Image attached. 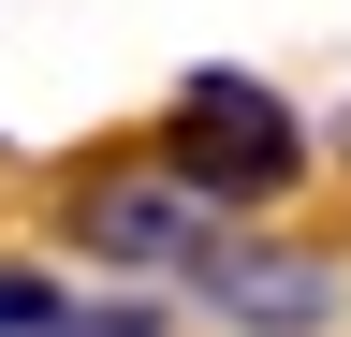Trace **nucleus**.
<instances>
[{
    "mask_svg": "<svg viewBox=\"0 0 351 337\" xmlns=\"http://www.w3.org/2000/svg\"><path fill=\"white\" fill-rule=\"evenodd\" d=\"M337 161H351V117H337Z\"/></svg>",
    "mask_w": 351,
    "mask_h": 337,
    "instance_id": "nucleus-6",
    "label": "nucleus"
},
{
    "mask_svg": "<svg viewBox=\"0 0 351 337\" xmlns=\"http://www.w3.org/2000/svg\"><path fill=\"white\" fill-rule=\"evenodd\" d=\"M59 264H29V249H0V337H59Z\"/></svg>",
    "mask_w": 351,
    "mask_h": 337,
    "instance_id": "nucleus-4",
    "label": "nucleus"
},
{
    "mask_svg": "<svg viewBox=\"0 0 351 337\" xmlns=\"http://www.w3.org/2000/svg\"><path fill=\"white\" fill-rule=\"evenodd\" d=\"M59 337H176V308H147V293H117V308H88V293H73V308H59Z\"/></svg>",
    "mask_w": 351,
    "mask_h": 337,
    "instance_id": "nucleus-5",
    "label": "nucleus"
},
{
    "mask_svg": "<svg viewBox=\"0 0 351 337\" xmlns=\"http://www.w3.org/2000/svg\"><path fill=\"white\" fill-rule=\"evenodd\" d=\"M234 220L205 176H176V161L147 147V161H103V176H73L59 191V235L88 249V264H191V249Z\"/></svg>",
    "mask_w": 351,
    "mask_h": 337,
    "instance_id": "nucleus-2",
    "label": "nucleus"
},
{
    "mask_svg": "<svg viewBox=\"0 0 351 337\" xmlns=\"http://www.w3.org/2000/svg\"><path fill=\"white\" fill-rule=\"evenodd\" d=\"M161 161L176 176H205L219 205H278V191H307V117L263 89V73H176V103H161Z\"/></svg>",
    "mask_w": 351,
    "mask_h": 337,
    "instance_id": "nucleus-1",
    "label": "nucleus"
},
{
    "mask_svg": "<svg viewBox=\"0 0 351 337\" xmlns=\"http://www.w3.org/2000/svg\"><path fill=\"white\" fill-rule=\"evenodd\" d=\"M176 279H191L205 323H234V337H322V323H337V264H322V249H263V235H234V220H219Z\"/></svg>",
    "mask_w": 351,
    "mask_h": 337,
    "instance_id": "nucleus-3",
    "label": "nucleus"
}]
</instances>
